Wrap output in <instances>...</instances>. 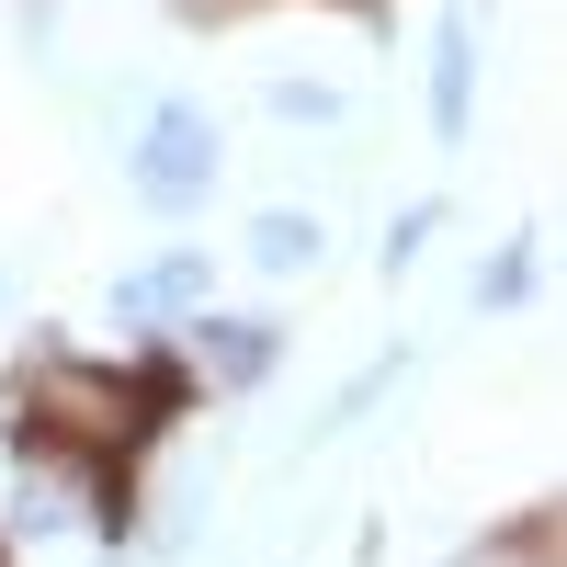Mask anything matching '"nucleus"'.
I'll return each instance as SVG.
<instances>
[{"label": "nucleus", "mask_w": 567, "mask_h": 567, "mask_svg": "<svg viewBox=\"0 0 567 567\" xmlns=\"http://www.w3.org/2000/svg\"><path fill=\"white\" fill-rule=\"evenodd\" d=\"M523 272H534V261H523V250H499V261H488V272H477V296H488V307H511V296H523Z\"/></svg>", "instance_id": "obj_9"}, {"label": "nucleus", "mask_w": 567, "mask_h": 567, "mask_svg": "<svg viewBox=\"0 0 567 567\" xmlns=\"http://www.w3.org/2000/svg\"><path fill=\"white\" fill-rule=\"evenodd\" d=\"M329 239H318V216H296V205H272V216H250V261L261 272H307Z\"/></svg>", "instance_id": "obj_6"}, {"label": "nucleus", "mask_w": 567, "mask_h": 567, "mask_svg": "<svg viewBox=\"0 0 567 567\" xmlns=\"http://www.w3.org/2000/svg\"><path fill=\"white\" fill-rule=\"evenodd\" d=\"M205 194H216V114L205 103H159L148 136H136V205L182 216V205H205Z\"/></svg>", "instance_id": "obj_2"}, {"label": "nucleus", "mask_w": 567, "mask_h": 567, "mask_svg": "<svg viewBox=\"0 0 567 567\" xmlns=\"http://www.w3.org/2000/svg\"><path fill=\"white\" fill-rule=\"evenodd\" d=\"M477 125V23L443 12L432 23V136H465Z\"/></svg>", "instance_id": "obj_3"}, {"label": "nucleus", "mask_w": 567, "mask_h": 567, "mask_svg": "<svg viewBox=\"0 0 567 567\" xmlns=\"http://www.w3.org/2000/svg\"><path fill=\"white\" fill-rule=\"evenodd\" d=\"M34 420L58 443H80V454H125V443H148V386L136 374H91V363H45L34 374Z\"/></svg>", "instance_id": "obj_1"}, {"label": "nucleus", "mask_w": 567, "mask_h": 567, "mask_svg": "<svg viewBox=\"0 0 567 567\" xmlns=\"http://www.w3.org/2000/svg\"><path fill=\"white\" fill-rule=\"evenodd\" d=\"M272 352H284V329H261V318H227V329H205L216 386H261V374H272Z\"/></svg>", "instance_id": "obj_5"}, {"label": "nucleus", "mask_w": 567, "mask_h": 567, "mask_svg": "<svg viewBox=\"0 0 567 567\" xmlns=\"http://www.w3.org/2000/svg\"><path fill=\"white\" fill-rule=\"evenodd\" d=\"M432 227H443V216H432V205H409V216H398V227H386V272H409V261H420V239H432Z\"/></svg>", "instance_id": "obj_7"}, {"label": "nucleus", "mask_w": 567, "mask_h": 567, "mask_svg": "<svg viewBox=\"0 0 567 567\" xmlns=\"http://www.w3.org/2000/svg\"><path fill=\"white\" fill-rule=\"evenodd\" d=\"M194 296H205V261H194V250H171V261H148V272H125V284H114V318L148 329V318H182Z\"/></svg>", "instance_id": "obj_4"}, {"label": "nucleus", "mask_w": 567, "mask_h": 567, "mask_svg": "<svg viewBox=\"0 0 567 567\" xmlns=\"http://www.w3.org/2000/svg\"><path fill=\"white\" fill-rule=\"evenodd\" d=\"M272 114H284V125H329L341 103H329V91H307V80H284V91H272Z\"/></svg>", "instance_id": "obj_8"}]
</instances>
